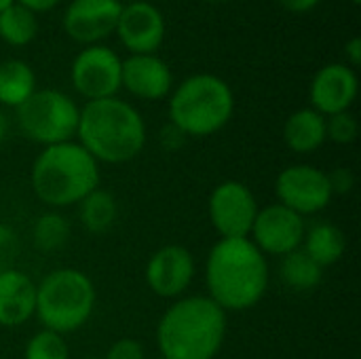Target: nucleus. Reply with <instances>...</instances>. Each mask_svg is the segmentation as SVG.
<instances>
[{"mask_svg": "<svg viewBox=\"0 0 361 359\" xmlns=\"http://www.w3.org/2000/svg\"><path fill=\"white\" fill-rule=\"evenodd\" d=\"M121 0H72L63 13L66 34L82 44H95L116 30Z\"/></svg>", "mask_w": 361, "mask_h": 359, "instance_id": "ddd939ff", "label": "nucleus"}, {"mask_svg": "<svg viewBox=\"0 0 361 359\" xmlns=\"http://www.w3.org/2000/svg\"><path fill=\"white\" fill-rule=\"evenodd\" d=\"M258 203L254 193L237 180H226L218 184L207 203L209 222L218 231L220 239H243L250 237L252 224L258 214Z\"/></svg>", "mask_w": 361, "mask_h": 359, "instance_id": "6e6552de", "label": "nucleus"}, {"mask_svg": "<svg viewBox=\"0 0 361 359\" xmlns=\"http://www.w3.org/2000/svg\"><path fill=\"white\" fill-rule=\"evenodd\" d=\"M82 359H102V358H82Z\"/></svg>", "mask_w": 361, "mask_h": 359, "instance_id": "4c0bfd02", "label": "nucleus"}, {"mask_svg": "<svg viewBox=\"0 0 361 359\" xmlns=\"http://www.w3.org/2000/svg\"><path fill=\"white\" fill-rule=\"evenodd\" d=\"M36 309V286L17 269L0 273V326L17 328L25 324Z\"/></svg>", "mask_w": 361, "mask_h": 359, "instance_id": "f3484780", "label": "nucleus"}, {"mask_svg": "<svg viewBox=\"0 0 361 359\" xmlns=\"http://www.w3.org/2000/svg\"><path fill=\"white\" fill-rule=\"evenodd\" d=\"M116 216H118L116 199L108 190L95 188L78 203V218L85 231L93 235H102L108 229H112V224L116 222Z\"/></svg>", "mask_w": 361, "mask_h": 359, "instance_id": "412c9836", "label": "nucleus"}, {"mask_svg": "<svg viewBox=\"0 0 361 359\" xmlns=\"http://www.w3.org/2000/svg\"><path fill=\"white\" fill-rule=\"evenodd\" d=\"M235 112V95L216 74H192L169 97V123L184 135L218 133Z\"/></svg>", "mask_w": 361, "mask_h": 359, "instance_id": "39448f33", "label": "nucleus"}, {"mask_svg": "<svg viewBox=\"0 0 361 359\" xmlns=\"http://www.w3.org/2000/svg\"><path fill=\"white\" fill-rule=\"evenodd\" d=\"M209 298L224 311L256 307L269 288L267 256L247 239H220L205 264Z\"/></svg>", "mask_w": 361, "mask_h": 359, "instance_id": "f257e3e1", "label": "nucleus"}, {"mask_svg": "<svg viewBox=\"0 0 361 359\" xmlns=\"http://www.w3.org/2000/svg\"><path fill=\"white\" fill-rule=\"evenodd\" d=\"M226 339V313L209 296L176 300L157 326L163 359H214Z\"/></svg>", "mask_w": 361, "mask_h": 359, "instance_id": "f03ea898", "label": "nucleus"}, {"mask_svg": "<svg viewBox=\"0 0 361 359\" xmlns=\"http://www.w3.org/2000/svg\"><path fill=\"white\" fill-rule=\"evenodd\" d=\"M95 309L93 281L78 269H57L36 286L34 315L44 330L70 334L82 328Z\"/></svg>", "mask_w": 361, "mask_h": 359, "instance_id": "423d86ee", "label": "nucleus"}, {"mask_svg": "<svg viewBox=\"0 0 361 359\" xmlns=\"http://www.w3.org/2000/svg\"><path fill=\"white\" fill-rule=\"evenodd\" d=\"M305 233H307L305 218L288 209L286 205L275 203L258 209L247 239L262 254L286 256L302 245Z\"/></svg>", "mask_w": 361, "mask_h": 359, "instance_id": "9b49d317", "label": "nucleus"}, {"mask_svg": "<svg viewBox=\"0 0 361 359\" xmlns=\"http://www.w3.org/2000/svg\"><path fill=\"white\" fill-rule=\"evenodd\" d=\"M351 2H353V4H360L361 0H351Z\"/></svg>", "mask_w": 361, "mask_h": 359, "instance_id": "c9c22d12", "label": "nucleus"}, {"mask_svg": "<svg viewBox=\"0 0 361 359\" xmlns=\"http://www.w3.org/2000/svg\"><path fill=\"white\" fill-rule=\"evenodd\" d=\"M17 4L25 6L32 13H47L51 8H55L59 4V0H15Z\"/></svg>", "mask_w": 361, "mask_h": 359, "instance_id": "2f4dec72", "label": "nucleus"}, {"mask_svg": "<svg viewBox=\"0 0 361 359\" xmlns=\"http://www.w3.org/2000/svg\"><path fill=\"white\" fill-rule=\"evenodd\" d=\"M15 112L21 133L44 148L70 142L80 118V108L74 99L57 89H36Z\"/></svg>", "mask_w": 361, "mask_h": 359, "instance_id": "0eeeda50", "label": "nucleus"}, {"mask_svg": "<svg viewBox=\"0 0 361 359\" xmlns=\"http://www.w3.org/2000/svg\"><path fill=\"white\" fill-rule=\"evenodd\" d=\"M68 237H70V224L57 212H47L38 216L32 226V241L34 248L40 252H55L63 248Z\"/></svg>", "mask_w": 361, "mask_h": 359, "instance_id": "b1692460", "label": "nucleus"}, {"mask_svg": "<svg viewBox=\"0 0 361 359\" xmlns=\"http://www.w3.org/2000/svg\"><path fill=\"white\" fill-rule=\"evenodd\" d=\"M36 91L34 70L21 59H6L0 63V104L19 108Z\"/></svg>", "mask_w": 361, "mask_h": 359, "instance_id": "aec40b11", "label": "nucleus"}, {"mask_svg": "<svg viewBox=\"0 0 361 359\" xmlns=\"http://www.w3.org/2000/svg\"><path fill=\"white\" fill-rule=\"evenodd\" d=\"M357 118L345 110V112H338V114H332V116H326V138L332 140L334 144H353L355 138H357Z\"/></svg>", "mask_w": 361, "mask_h": 359, "instance_id": "a878e982", "label": "nucleus"}, {"mask_svg": "<svg viewBox=\"0 0 361 359\" xmlns=\"http://www.w3.org/2000/svg\"><path fill=\"white\" fill-rule=\"evenodd\" d=\"M345 55L351 63V68L360 66L361 63V38L360 36H353L351 40H347L345 44Z\"/></svg>", "mask_w": 361, "mask_h": 359, "instance_id": "7c9ffc66", "label": "nucleus"}, {"mask_svg": "<svg viewBox=\"0 0 361 359\" xmlns=\"http://www.w3.org/2000/svg\"><path fill=\"white\" fill-rule=\"evenodd\" d=\"M195 279L192 254L182 245L157 250L146 264V284L161 298L182 296Z\"/></svg>", "mask_w": 361, "mask_h": 359, "instance_id": "4468645a", "label": "nucleus"}, {"mask_svg": "<svg viewBox=\"0 0 361 359\" xmlns=\"http://www.w3.org/2000/svg\"><path fill=\"white\" fill-rule=\"evenodd\" d=\"M8 135V121L4 116V112L0 110V144L4 142V138Z\"/></svg>", "mask_w": 361, "mask_h": 359, "instance_id": "72a5a7b5", "label": "nucleus"}, {"mask_svg": "<svg viewBox=\"0 0 361 359\" xmlns=\"http://www.w3.org/2000/svg\"><path fill=\"white\" fill-rule=\"evenodd\" d=\"M102 359H144V347L135 339H118Z\"/></svg>", "mask_w": 361, "mask_h": 359, "instance_id": "cd10ccee", "label": "nucleus"}, {"mask_svg": "<svg viewBox=\"0 0 361 359\" xmlns=\"http://www.w3.org/2000/svg\"><path fill=\"white\" fill-rule=\"evenodd\" d=\"M70 351L61 334L51 330L36 332L23 351V359H68Z\"/></svg>", "mask_w": 361, "mask_h": 359, "instance_id": "393cba45", "label": "nucleus"}, {"mask_svg": "<svg viewBox=\"0 0 361 359\" xmlns=\"http://www.w3.org/2000/svg\"><path fill=\"white\" fill-rule=\"evenodd\" d=\"M32 190L51 207L78 205L99 188V163L74 140L42 148L32 163Z\"/></svg>", "mask_w": 361, "mask_h": 359, "instance_id": "20e7f679", "label": "nucleus"}, {"mask_svg": "<svg viewBox=\"0 0 361 359\" xmlns=\"http://www.w3.org/2000/svg\"><path fill=\"white\" fill-rule=\"evenodd\" d=\"M123 59L104 44L85 47L72 61V85L89 102L116 97Z\"/></svg>", "mask_w": 361, "mask_h": 359, "instance_id": "1a4fd4ad", "label": "nucleus"}, {"mask_svg": "<svg viewBox=\"0 0 361 359\" xmlns=\"http://www.w3.org/2000/svg\"><path fill=\"white\" fill-rule=\"evenodd\" d=\"M38 19L36 13L25 6L13 2L4 11H0V38L13 47H25L36 38Z\"/></svg>", "mask_w": 361, "mask_h": 359, "instance_id": "5701e85b", "label": "nucleus"}, {"mask_svg": "<svg viewBox=\"0 0 361 359\" xmlns=\"http://www.w3.org/2000/svg\"><path fill=\"white\" fill-rule=\"evenodd\" d=\"M114 32L131 55H152L163 44L165 19L154 4L135 0L123 6Z\"/></svg>", "mask_w": 361, "mask_h": 359, "instance_id": "f8f14e48", "label": "nucleus"}, {"mask_svg": "<svg viewBox=\"0 0 361 359\" xmlns=\"http://www.w3.org/2000/svg\"><path fill=\"white\" fill-rule=\"evenodd\" d=\"M357 74L347 63H328L311 80V108L324 116H332L351 108L357 97Z\"/></svg>", "mask_w": 361, "mask_h": 359, "instance_id": "2eb2a0df", "label": "nucleus"}, {"mask_svg": "<svg viewBox=\"0 0 361 359\" xmlns=\"http://www.w3.org/2000/svg\"><path fill=\"white\" fill-rule=\"evenodd\" d=\"M281 279L296 292H311L324 279V269L302 250H294L281 260Z\"/></svg>", "mask_w": 361, "mask_h": 359, "instance_id": "4be33fe9", "label": "nucleus"}, {"mask_svg": "<svg viewBox=\"0 0 361 359\" xmlns=\"http://www.w3.org/2000/svg\"><path fill=\"white\" fill-rule=\"evenodd\" d=\"M157 359H163V358H157Z\"/></svg>", "mask_w": 361, "mask_h": 359, "instance_id": "58836bf2", "label": "nucleus"}, {"mask_svg": "<svg viewBox=\"0 0 361 359\" xmlns=\"http://www.w3.org/2000/svg\"><path fill=\"white\" fill-rule=\"evenodd\" d=\"M275 193L279 203L298 216L324 212L332 201L326 171L313 165L286 167L275 180Z\"/></svg>", "mask_w": 361, "mask_h": 359, "instance_id": "9d476101", "label": "nucleus"}, {"mask_svg": "<svg viewBox=\"0 0 361 359\" xmlns=\"http://www.w3.org/2000/svg\"><path fill=\"white\" fill-rule=\"evenodd\" d=\"M283 140L290 150L298 154L315 152L324 146L326 138V116L313 108H300L288 116L283 125Z\"/></svg>", "mask_w": 361, "mask_h": 359, "instance_id": "a211bd4d", "label": "nucleus"}, {"mask_svg": "<svg viewBox=\"0 0 361 359\" xmlns=\"http://www.w3.org/2000/svg\"><path fill=\"white\" fill-rule=\"evenodd\" d=\"M13 2H15V0H0V11H4V8H6V6H11Z\"/></svg>", "mask_w": 361, "mask_h": 359, "instance_id": "f704fd0d", "label": "nucleus"}, {"mask_svg": "<svg viewBox=\"0 0 361 359\" xmlns=\"http://www.w3.org/2000/svg\"><path fill=\"white\" fill-rule=\"evenodd\" d=\"M322 269L336 264L345 250H347V239L343 231L330 222H317L311 229H307L302 245H300Z\"/></svg>", "mask_w": 361, "mask_h": 359, "instance_id": "6ab92c4d", "label": "nucleus"}, {"mask_svg": "<svg viewBox=\"0 0 361 359\" xmlns=\"http://www.w3.org/2000/svg\"><path fill=\"white\" fill-rule=\"evenodd\" d=\"M209 2H224V0H209Z\"/></svg>", "mask_w": 361, "mask_h": 359, "instance_id": "e433bc0d", "label": "nucleus"}, {"mask_svg": "<svg viewBox=\"0 0 361 359\" xmlns=\"http://www.w3.org/2000/svg\"><path fill=\"white\" fill-rule=\"evenodd\" d=\"M17 248H19V241H17L15 231L0 222V273L13 269Z\"/></svg>", "mask_w": 361, "mask_h": 359, "instance_id": "bb28decb", "label": "nucleus"}, {"mask_svg": "<svg viewBox=\"0 0 361 359\" xmlns=\"http://www.w3.org/2000/svg\"><path fill=\"white\" fill-rule=\"evenodd\" d=\"M322 0H279V4L290 11V13H296V15H302V13H309L313 11Z\"/></svg>", "mask_w": 361, "mask_h": 359, "instance_id": "c756f323", "label": "nucleus"}, {"mask_svg": "<svg viewBox=\"0 0 361 359\" xmlns=\"http://www.w3.org/2000/svg\"><path fill=\"white\" fill-rule=\"evenodd\" d=\"M328 176V184H330V190H332V197L334 195H349L351 188L355 186V176L349 167H336L332 169Z\"/></svg>", "mask_w": 361, "mask_h": 359, "instance_id": "c85d7f7f", "label": "nucleus"}, {"mask_svg": "<svg viewBox=\"0 0 361 359\" xmlns=\"http://www.w3.org/2000/svg\"><path fill=\"white\" fill-rule=\"evenodd\" d=\"M76 138L97 163L121 165L144 150L146 123L131 104L118 97L95 99L80 110Z\"/></svg>", "mask_w": 361, "mask_h": 359, "instance_id": "7ed1b4c3", "label": "nucleus"}, {"mask_svg": "<svg viewBox=\"0 0 361 359\" xmlns=\"http://www.w3.org/2000/svg\"><path fill=\"white\" fill-rule=\"evenodd\" d=\"M121 87H125L131 95L140 99H163L171 93L173 76L169 66L152 55H131L123 61L121 70Z\"/></svg>", "mask_w": 361, "mask_h": 359, "instance_id": "dca6fc26", "label": "nucleus"}, {"mask_svg": "<svg viewBox=\"0 0 361 359\" xmlns=\"http://www.w3.org/2000/svg\"><path fill=\"white\" fill-rule=\"evenodd\" d=\"M163 135H165V138H163L165 146H167V148H171V150H173V148H180V144H182V142H184V138H186V135H184L178 127H173L171 123L165 127Z\"/></svg>", "mask_w": 361, "mask_h": 359, "instance_id": "473e14b6", "label": "nucleus"}]
</instances>
